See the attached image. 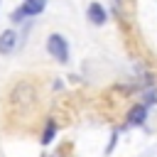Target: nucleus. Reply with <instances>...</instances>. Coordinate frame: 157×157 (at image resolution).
Returning a JSON list of instances; mask_svg holds the SVG:
<instances>
[{"mask_svg":"<svg viewBox=\"0 0 157 157\" xmlns=\"http://www.w3.org/2000/svg\"><path fill=\"white\" fill-rule=\"evenodd\" d=\"M47 7V0H25L15 12H12V20L15 22H22L27 17H34V15H42Z\"/></svg>","mask_w":157,"mask_h":157,"instance_id":"1","label":"nucleus"},{"mask_svg":"<svg viewBox=\"0 0 157 157\" xmlns=\"http://www.w3.org/2000/svg\"><path fill=\"white\" fill-rule=\"evenodd\" d=\"M47 49L56 61H69V44H66V39L61 34H56V32L49 34L47 37Z\"/></svg>","mask_w":157,"mask_h":157,"instance_id":"2","label":"nucleus"},{"mask_svg":"<svg viewBox=\"0 0 157 157\" xmlns=\"http://www.w3.org/2000/svg\"><path fill=\"white\" fill-rule=\"evenodd\" d=\"M86 15H88V20H91L96 27L105 25V20H108V12L103 10V5H101V2H91V5H88V10H86Z\"/></svg>","mask_w":157,"mask_h":157,"instance_id":"3","label":"nucleus"},{"mask_svg":"<svg viewBox=\"0 0 157 157\" xmlns=\"http://www.w3.org/2000/svg\"><path fill=\"white\" fill-rule=\"evenodd\" d=\"M15 47H17V34L12 32V29H5L2 34H0V54H12L15 52Z\"/></svg>","mask_w":157,"mask_h":157,"instance_id":"4","label":"nucleus"},{"mask_svg":"<svg viewBox=\"0 0 157 157\" xmlns=\"http://www.w3.org/2000/svg\"><path fill=\"white\" fill-rule=\"evenodd\" d=\"M147 118V108L140 103V105H132L130 113H128V125H140L142 120Z\"/></svg>","mask_w":157,"mask_h":157,"instance_id":"5","label":"nucleus"},{"mask_svg":"<svg viewBox=\"0 0 157 157\" xmlns=\"http://www.w3.org/2000/svg\"><path fill=\"white\" fill-rule=\"evenodd\" d=\"M52 140H54V123H49V125H47V130H44V137H42V142H44V145H49Z\"/></svg>","mask_w":157,"mask_h":157,"instance_id":"6","label":"nucleus"}]
</instances>
